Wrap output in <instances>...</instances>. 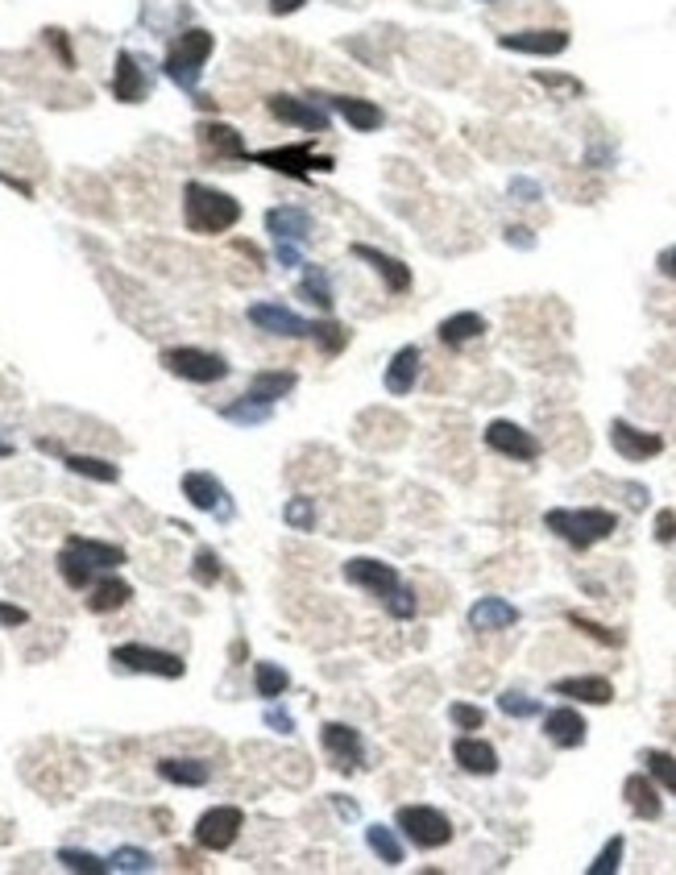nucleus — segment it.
I'll use <instances>...</instances> for the list:
<instances>
[{"label": "nucleus", "mask_w": 676, "mask_h": 875, "mask_svg": "<svg viewBox=\"0 0 676 875\" xmlns=\"http://www.w3.org/2000/svg\"><path fill=\"white\" fill-rule=\"evenodd\" d=\"M544 527L556 540H565L573 552H589L618 531V515L606 511V506H552L544 515Z\"/></svg>", "instance_id": "f257e3e1"}, {"label": "nucleus", "mask_w": 676, "mask_h": 875, "mask_svg": "<svg viewBox=\"0 0 676 875\" xmlns=\"http://www.w3.org/2000/svg\"><path fill=\"white\" fill-rule=\"evenodd\" d=\"M183 220H187L191 233L220 237V233H229L233 224L241 220V204L233 200L229 191H220V187L187 183V187H183Z\"/></svg>", "instance_id": "f03ea898"}, {"label": "nucleus", "mask_w": 676, "mask_h": 875, "mask_svg": "<svg viewBox=\"0 0 676 875\" xmlns=\"http://www.w3.org/2000/svg\"><path fill=\"white\" fill-rule=\"evenodd\" d=\"M266 233L274 237V258H278V266H287V270H299V266H307L303 262V245L312 241V216H307L303 208H295V204H283V208H270L266 212Z\"/></svg>", "instance_id": "7ed1b4c3"}, {"label": "nucleus", "mask_w": 676, "mask_h": 875, "mask_svg": "<svg viewBox=\"0 0 676 875\" xmlns=\"http://www.w3.org/2000/svg\"><path fill=\"white\" fill-rule=\"evenodd\" d=\"M212 50H216V38H212L208 30H183V34L171 42V50H166L162 71L171 75L183 92H195V88H200L204 63L212 59Z\"/></svg>", "instance_id": "20e7f679"}, {"label": "nucleus", "mask_w": 676, "mask_h": 875, "mask_svg": "<svg viewBox=\"0 0 676 875\" xmlns=\"http://www.w3.org/2000/svg\"><path fill=\"white\" fill-rule=\"evenodd\" d=\"M394 826H399L407 834V842H415L419 851H440V846L453 842V822L432 805H403L394 813Z\"/></svg>", "instance_id": "39448f33"}, {"label": "nucleus", "mask_w": 676, "mask_h": 875, "mask_svg": "<svg viewBox=\"0 0 676 875\" xmlns=\"http://www.w3.org/2000/svg\"><path fill=\"white\" fill-rule=\"evenodd\" d=\"M162 365H166V370H171L175 378L195 382V386H212V382H224V378H229V361H224L220 353L191 349V345L166 349V353H162Z\"/></svg>", "instance_id": "423d86ee"}, {"label": "nucleus", "mask_w": 676, "mask_h": 875, "mask_svg": "<svg viewBox=\"0 0 676 875\" xmlns=\"http://www.w3.org/2000/svg\"><path fill=\"white\" fill-rule=\"evenodd\" d=\"M245 162H258V166H270L278 175H291V179H307L312 171H332L336 158L332 154H316L312 146H274V150H258L249 154Z\"/></svg>", "instance_id": "0eeeda50"}, {"label": "nucleus", "mask_w": 676, "mask_h": 875, "mask_svg": "<svg viewBox=\"0 0 676 875\" xmlns=\"http://www.w3.org/2000/svg\"><path fill=\"white\" fill-rule=\"evenodd\" d=\"M112 664L125 672H142V676H162V681H179L187 672V664L175 652H158V647L146 643H121L112 647Z\"/></svg>", "instance_id": "6e6552de"}, {"label": "nucleus", "mask_w": 676, "mask_h": 875, "mask_svg": "<svg viewBox=\"0 0 676 875\" xmlns=\"http://www.w3.org/2000/svg\"><path fill=\"white\" fill-rule=\"evenodd\" d=\"M266 108H270L274 121L295 125V129H303V133H328V129H332V117H328V108L320 104V96H307V100H303V96L278 92V96L266 100Z\"/></svg>", "instance_id": "1a4fd4ad"}, {"label": "nucleus", "mask_w": 676, "mask_h": 875, "mask_svg": "<svg viewBox=\"0 0 676 875\" xmlns=\"http://www.w3.org/2000/svg\"><path fill=\"white\" fill-rule=\"evenodd\" d=\"M345 581L357 585V589H370V594H374L382 606L403 589L399 569H394V564H386V560H374V556H353V560H345Z\"/></svg>", "instance_id": "9d476101"}, {"label": "nucleus", "mask_w": 676, "mask_h": 875, "mask_svg": "<svg viewBox=\"0 0 676 875\" xmlns=\"http://www.w3.org/2000/svg\"><path fill=\"white\" fill-rule=\"evenodd\" d=\"M482 440H486L490 453H498V457H506V461H519V465L540 461V440H535L527 428H519V423H511V419L486 423Z\"/></svg>", "instance_id": "9b49d317"}, {"label": "nucleus", "mask_w": 676, "mask_h": 875, "mask_svg": "<svg viewBox=\"0 0 676 875\" xmlns=\"http://www.w3.org/2000/svg\"><path fill=\"white\" fill-rule=\"evenodd\" d=\"M241 830H245V813L237 805H212L208 813H200V822H195V842H200L204 851H229Z\"/></svg>", "instance_id": "f8f14e48"}, {"label": "nucleus", "mask_w": 676, "mask_h": 875, "mask_svg": "<svg viewBox=\"0 0 676 875\" xmlns=\"http://www.w3.org/2000/svg\"><path fill=\"white\" fill-rule=\"evenodd\" d=\"M249 324L258 328V332H266V336H287V341H303V336H312V320H303L299 312H291V307H283V303H249Z\"/></svg>", "instance_id": "ddd939ff"}, {"label": "nucleus", "mask_w": 676, "mask_h": 875, "mask_svg": "<svg viewBox=\"0 0 676 875\" xmlns=\"http://www.w3.org/2000/svg\"><path fill=\"white\" fill-rule=\"evenodd\" d=\"M183 498L195 506V511H208V515H216V519H233V502H229V490H224L212 473H204V469H191V473H183Z\"/></svg>", "instance_id": "4468645a"}, {"label": "nucleus", "mask_w": 676, "mask_h": 875, "mask_svg": "<svg viewBox=\"0 0 676 875\" xmlns=\"http://www.w3.org/2000/svg\"><path fill=\"white\" fill-rule=\"evenodd\" d=\"M610 444H614V453L623 457V461H652V457H660L664 453V436L660 432H643V428H635V423H627V419H614L610 423Z\"/></svg>", "instance_id": "2eb2a0df"}, {"label": "nucleus", "mask_w": 676, "mask_h": 875, "mask_svg": "<svg viewBox=\"0 0 676 875\" xmlns=\"http://www.w3.org/2000/svg\"><path fill=\"white\" fill-rule=\"evenodd\" d=\"M353 258L370 266V270L382 278V287H386L390 295H407V291H411V266H407V262L390 258V253H382V249H374V245H365V241L353 245Z\"/></svg>", "instance_id": "dca6fc26"}, {"label": "nucleus", "mask_w": 676, "mask_h": 875, "mask_svg": "<svg viewBox=\"0 0 676 875\" xmlns=\"http://www.w3.org/2000/svg\"><path fill=\"white\" fill-rule=\"evenodd\" d=\"M320 743H324V751L336 759V772L361 768V759H365L361 730H353V726H345V722H328V726L320 730Z\"/></svg>", "instance_id": "f3484780"}, {"label": "nucleus", "mask_w": 676, "mask_h": 875, "mask_svg": "<svg viewBox=\"0 0 676 875\" xmlns=\"http://www.w3.org/2000/svg\"><path fill=\"white\" fill-rule=\"evenodd\" d=\"M498 46L515 50V54H540V59H552V54L569 50V30H519V34H502Z\"/></svg>", "instance_id": "a211bd4d"}, {"label": "nucleus", "mask_w": 676, "mask_h": 875, "mask_svg": "<svg viewBox=\"0 0 676 875\" xmlns=\"http://www.w3.org/2000/svg\"><path fill=\"white\" fill-rule=\"evenodd\" d=\"M324 100H328V108L336 112V117H345V125L353 133H378L386 125V112L365 96H324Z\"/></svg>", "instance_id": "6ab92c4d"}, {"label": "nucleus", "mask_w": 676, "mask_h": 875, "mask_svg": "<svg viewBox=\"0 0 676 875\" xmlns=\"http://www.w3.org/2000/svg\"><path fill=\"white\" fill-rule=\"evenodd\" d=\"M112 96H117L121 104H142L150 96V79H146L142 63H137L129 50H121L117 67H112Z\"/></svg>", "instance_id": "aec40b11"}, {"label": "nucleus", "mask_w": 676, "mask_h": 875, "mask_svg": "<svg viewBox=\"0 0 676 875\" xmlns=\"http://www.w3.org/2000/svg\"><path fill=\"white\" fill-rule=\"evenodd\" d=\"M544 735H548V743L560 747V751H577V747H585L589 726H585V718H581L577 710L560 705V710H552V714L544 718Z\"/></svg>", "instance_id": "412c9836"}, {"label": "nucleus", "mask_w": 676, "mask_h": 875, "mask_svg": "<svg viewBox=\"0 0 676 875\" xmlns=\"http://www.w3.org/2000/svg\"><path fill=\"white\" fill-rule=\"evenodd\" d=\"M453 759L461 764V772H469V776H494L498 772V751L486 739H477V735H457L453 739Z\"/></svg>", "instance_id": "4be33fe9"}, {"label": "nucleus", "mask_w": 676, "mask_h": 875, "mask_svg": "<svg viewBox=\"0 0 676 875\" xmlns=\"http://www.w3.org/2000/svg\"><path fill=\"white\" fill-rule=\"evenodd\" d=\"M519 623V606L506 598H477L469 606V627L473 631H511Z\"/></svg>", "instance_id": "5701e85b"}, {"label": "nucleus", "mask_w": 676, "mask_h": 875, "mask_svg": "<svg viewBox=\"0 0 676 875\" xmlns=\"http://www.w3.org/2000/svg\"><path fill=\"white\" fill-rule=\"evenodd\" d=\"M552 693L581 701V705H610L614 701V685L606 681V676H565V681L552 685Z\"/></svg>", "instance_id": "b1692460"}, {"label": "nucleus", "mask_w": 676, "mask_h": 875, "mask_svg": "<svg viewBox=\"0 0 676 875\" xmlns=\"http://www.w3.org/2000/svg\"><path fill=\"white\" fill-rule=\"evenodd\" d=\"M419 365H424V357H419V345H403L399 353L390 357V365H386V390L394 394V399H403V394L415 390Z\"/></svg>", "instance_id": "393cba45"}, {"label": "nucleus", "mask_w": 676, "mask_h": 875, "mask_svg": "<svg viewBox=\"0 0 676 875\" xmlns=\"http://www.w3.org/2000/svg\"><path fill=\"white\" fill-rule=\"evenodd\" d=\"M200 146L208 150V154H216V158H237V162H245L249 158V150H245V141H241V133L233 129V125H220V121H204L200 129Z\"/></svg>", "instance_id": "a878e982"}, {"label": "nucleus", "mask_w": 676, "mask_h": 875, "mask_svg": "<svg viewBox=\"0 0 676 875\" xmlns=\"http://www.w3.org/2000/svg\"><path fill=\"white\" fill-rule=\"evenodd\" d=\"M299 386V374L295 370H262V374H253L249 378V399H258V403H266V407H274L278 399H287V394Z\"/></svg>", "instance_id": "bb28decb"}, {"label": "nucleus", "mask_w": 676, "mask_h": 875, "mask_svg": "<svg viewBox=\"0 0 676 875\" xmlns=\"http://www.w3.org/2000/svg\"><path fill=\"white\" fill-rule=\"evenodd\" d=\"M623 797H627V809H631L635 817H643V822H656V817L664 813V801H660V793H656V780H652V776H627Z\"/></svg>", "instance_id": "cd10ccee"}, {"label": "nucleus", "mask_w": 676, "mask_h": 875, "mask_svg": "<svg viewBox=\"0 0 676 875\" xmlns=\"http://www.w3.org/2000/svg\"><path fill=\"white\" fill-rule=\"evenodd\" d=\"M486 328H490V324L477 316V312H457V316L440 320L436 336H440V345H448V349H465L469 341H477V336H486Z\"/></svg>", "instance_id": "c85d7f7f"}, {"label": "nucleus", "mask_w": 676, "mask_h": 875, "mask_svg": "<svg viewBox=\"0 0 676 875\" xmlns=\"http://www.w3.org/2000/svg\"><path fill=\"white\" fill-rule=\"evenodd\" d=\"M67 548H75L96 573H112V569H121V564H125V548L104 544V540H88V535H71Z\"/></svg>", "instance_id": "c756f323"}, {"label": "nucleus", "mask_w": 676, "mask_h": 875, "mask_svg": "<svg viewBox=\"0 0 676 875\" xmlns=\"http://www.w3.org/2000/svg\"><path fill=\"white\" fill-rule=\"evenodd\" d=\"M158 776L166 784H183V788H204L212 780V768L204 759H158Z\"/></svg>", "instance_id": "7c9ffc66"}, {"label": "nucleus", "mask_w": 676, "mask_h": 875, "mask_svg": "<svg viewBox=\"0 0 676 875\" xmlns=\"http://www.w3.org/2000/svg\"><path fill=\"white\" fill-rule=\"evenodd\" d=\"M129 598H133V585H129V581H121V577H104V581L92 585L88 610H92V614H108V610L129 606Z\"/></svg>", "instance_id": "2f4dec72"}, {"label": "nucleus", "mask_w": 676, "mask_h": 875, "mask_svg": "<svg viewBox=\"0 0 676 875\" xmlns=\"http://www.w3.org/2000/svg\"><path fill=\"white\" fill-rule=\"evenodd\" d=\"M303 303H312L316 312H332V278L324 266H307L303 278H299V291H295Z\"/></svg>", "instance_id": "473e14b6"}, {"label": "nucleus", "mask_w": 676, "mask_h": 875, "mask_svg": "<svg viewBox=\"0 0 676 875\" xmlns=\"http://www.w3.org/2000/svg\"><path fill=\"white\" fill-rule=\"evenodd\" d=\"M63 465H67L71 473H79V477H88V482H100V486H112V482H121V469L112 465V461H104V457H83V453H67V457H63Z\"/></svg>", "instance_id": "72a5a7b5"}, {"label": "nucleus", "mask_w": 676, "mask_h": 875, "mask_svg": "<svg viewBox=\"0 0 676 875\" xmlns=\"http://www.w3.org/2000/svg\"><path fill=\"white\" fill-rule=\"evenodd\" d=\"M253 685H258V697L274 701V697H283L291 689V676H287V668L262 660V664H253Z\"/></svg>", "instance_id": "f704fd0d"}, {"label": "nucleus", "mask_w": 676, "mask_h": 875, "mask_svg": "<svg viewBox=\"0 0 676 875\" xmlns=\"http://www.w3.org/2000/svg\"><path fill=\"white\" fill-rule=\"evenodd\" d=\"M365 842H370V851H374L386 867H399V863H403V842L394 838V830H386V826H370V830H365Z\"/></svg>", "instance_id": "c9c22d12"}, {"label": "nucleus", "mask_w": 676, "mask_h": 875, "mask_svg": "<svg viewBox=\"0 0 676 875\" xmlns=\"http://www.w3.org/2000/svg\"><path fill=\"white\" fill-rule=\"evenodd\" d=\"M59 573H63V581H67L71 589H88L92 577H96V569H92V564L83 560L75 548H63V552H59Z\"/></svg>", "instance_id": "e433bc0d"}, {"label": "nucleus", "mask_w": 676, "mask_h": 875, "mask_svg": "<svg viewBox=\"0 0 676 875\" xmlns=\"http://www.w3.org/2000/svg\"><path fill=\"white\" fill-rule=\"evenodd\" d=\"M270 411L274 407H266V403H258V399H249V394H241L237 403H229L220 415L229 419V423H245V428H253V423H266L270 419Z\"/></svg>", "instance_id": "4c0bfd02"}, {"label": "nucleus", "mask_w": 676, "mask_h": 875, "mask_svg": "<svg viewBox=\"0 0 676 875\" xmlns=\"http://www.w3.org/2000/svg\"><path fill=\"white\" fill-rule=\"evenodd\" d=\"M643 768L656 784H664L668 793L676 797V759L668 751H643Z\"/></svg>", "instance_id": "58836bf2"}, {"label": "nucleus", "mask_w": 676, "mask_h": 875, "mask_svg": "<svg viewBox=\"0 0 676 875\" xmlns=\"http://www.w3.org/2000/svg\"><path fill=\"white\" fill-rule=\"evenodd\" d=\"M59 863H63L67 871H79V875H104V871H112L108 859H100V855H92V851H75V846H63Z\"/></svg>", "instance_id": "ea45409f"}, {"label": "nucleus", "mask_w": 676, "mask_h": 875, "mask_svg": "<svg viewBox=\"0 0 676 875\" xmlns=\"http://www.w3.org/2000/svg\"><path fill=\"white\" fill-rule=\"evenodd\" d=\"M623 851H627V838H623V834L606 838V846L598 851V859L589 863V875H614V871H618V863H623Z\"/></svg>", "instance_id": "a19ab883"}, {"label": "nucleus", "mask_w": 676, "mask_h": 875, "mask_svg": "<svg viewBox=\"0 0 676 875\" xmlns=\"http://www.w3.org/2000/svg\"><path fill=\"white\" fill-rule=\"evenodd\" d=\"M312 341L320 345V353H328V357H336L345 345H349V332L341 328V324H332V320H320L316 328H312Z\"/></svg>", "instance_id": "79ce46f5"}, {"label": "nucleus", "mask_w": 676, "mask_h": 875, "mask_svg": "<svg viewBox=\"0 0 676 875\" xmlns=\"http://www.w3.org/2000/svg\"><path fill=\"white\" fill-rule=\"evenodd\" d=\"M108 867H112V871H125V875H137V871H150L154 859H150L146 851H137V846H121V851L108 855Z\"/></svg>", "instance_id": "37998d69"}, {"label": "nucleus", "mask_w": 676, "mask_h": 875, "mask_svg": "<svg viewBox=\"0 0 676 875\" xmlns=\"http://www.w3.org/2000/svg\"><path fill=\"white\" fill-rule=\"evenodd\" d=\"M498 710H502L506 718H535V714H540V701L527 697V693H519V689H506V693L498 697Z\"/></svg>", "instance_id": "c03bdc74"}, {"label": "nucleus", "mask_w": 676, "mask_h": 875, "mask_svg": "<svg viewBox=\"0 0 676 875\" xmlns=\"http://www.w3.org/2000/svg\"><path fill=\"white\" fill-rule=\"evenodd\" d=\"M283 519H287L291 531H312L316 527V502L312 498H291L283 506Z\"/></svg>", "instance_id": "a18cd8bd"}, {"label": "nucleus", "mask_w": 676, "mask_h": 875, "mask_svg": "<svg viewBox=\"0 0 676 875\" xmlns=\"http://www.w3.org/2000/svg\"><path fill=\"white\" fill-rule=\"evenodd\" d=\"M569 623L581 631V635H589V639H598L602 647H623V635L618 631H610V627H602V623H594V618H585V614H569Z\"/></svg>", "instance_id": "49530a36"}, {"label": "nucleus", "mask_w": 676, "mask_h": 875, "mask_svg": "<svg viewBox=\"0 0 676 875\" xmlns=\"http://www.w3.org/2000/svg\"><path fill=\"white\" fill-rule=\"evenodd\" d=\"M448 718H453L457 730H482L486 726V710H482V705H469V701H453V705H448Z\"/></svg>", "instance_id": "de8ad7c7"}, {"label": "nucleus", "mask_w": 676, "mask_h": 875, "mask_svg": "<svg viewBox=\"0 0 676 875\" xmlns=\"http://www.w3.org/2000/svg\"><path fill=\"white\" fill-rule=\"evenodd\" d=\"M220 573H224V569H220V556H216L212 548L195 552V564H191V577H195V581H200V585H216Z\"/></svg>", "instance_id": "09e8293b"}, {"label": "nucleus", "mask_w": 676, "mask_h": 875, "mask_svg": "<svg viewBox=\"0 0 676 875\" xmlns=\"http://www.w3.org/2000/svg\"><path fill=\"white\" fill-rule=\"evenodd\" d=\"M535 83H544L552 92H569V96H581V83L569 79V75H548V71H535Z\"/></svg>", "instance_id": "8fccbe9b"}, {"label": "nucleus", "mask_w": 676, "mask_h": 875, "mask_svg": "<svg viewBox=\"0 0 676 875\" xmlns=\"http://www.w3.org/2000/svg\"><path fill=\"white\" fill-rule=\"evenodd\" d=\"M386 610H390L394 618H411V614H415V594H411V589L403 585V589H399V594H394V598L386 602Z\"/></svg>", "instance_id": "3c124183"}, {"label": "nucleus", "mask_w": 676, "mask_h": 875, "mask_svg": "<svg viewBox=\"0 0 676 875\" xmlns=\"http://www.w3.org/2000/svg\"><path fill=\"white\" fill-rule=\"evenodd\" d=\"M656 544H676V511L656 515Z\"/></svg>", "instance_id": "603ef678"}, {"label": "nucleus", "mask_w": 676, "mask_h": 875, "mask_svg": "<svg viewBox=\"0 0 676 875\" xmlns=\"http://www.w3.org/2000/svg\"><path fill=\"white\" fill-rule=\"evenodd\" d=\"M46 42L54 46V54L63 59V67H75V54H71V42H67V34L63 30H46Z\"/></svg>", "instance_id": "864d4df0"}, {"label": "nucleus", "mask_w": 676, "mask_h": 875, "mask_svg": "<svg viewBox=\"0 0 676 875\" xmlns=\"http://www.w3.org/2000/svg\"><path fill=\"white\" fill-rule=\"evenodd\" d=\"M25 623H30V614H25L21 606L0 602V627H25Z\"/></svg>", "instance_id": "5fc2aeb1"}, {"label": "nucleus", "mask_w": 676, "mask_h": 875, "mask_svg": "<svg viewBox=\"0 0 676 875\" xmlns=\"http://www.w3.org/2000/svg\"><path fill=\"white\" fill-rule=\"evenodd\" d=\"M266 726L274 730V735H291V730H295V718L283 714V710H274V705H270V710H266Z\"/></svg>", "instance_id": "6e6d98bb"}, {"label": "nucleus", "mask_w": 676, "mask_h": 875, "mask_svg": "<svg viewBox=\"0 0 676 875\" xmlns=\"http://www.w3.org/2000/svg\"><path fill=\"white\" fill-rule=\"evenodd\" d=\"M511 195H515L519 204H535V200H540V183H531V179H515V183H511Z\"/></svg>", "instance_id": "4d7b16f0"}, {"label": "nucleus", "mask_w": 676, "mask_h": 875, "mask_svg": "<svg viewBox=\"0 0 676 875\" xmlns=\"http://www.w3.org/2000/svg\"><path fill=\"white\" fill-rule=\"evenodd\" d=\"M656 266H660V274H664V278H672V282H676V245H668V249L660 253V258H656Z\"/></svg>", "instance_id": "13d9d810"}, {"label": "nucleus", "mask_w": 676, "mask_h": 875, "mask_svg": "<svg viewBox=\"0 0 676 875\" xmlns=\"http://www.w3.org/2000/svg\"><path fill=\"white\" fill-rule=\"evenodd\" d=\"M307 5V0H270V13L274 17H287V13H299Z\"/></svg>", "instance_id": "bf43d9fd"}, {"label": "nucleus", "mask_w": 676, "mask_h": 875, "mask_svg": "<svg viewBox=\"0 0 676 875\" xmlns=\"http://www.w3.org/2000/svg\"><path fill=\"white\" fill-rule=\"evenodd\" d=\"M506 241H511V245H523V249L535 245V237H531L527 229H519V224H515V229H506Z\"/></svg>", "instance_id": "052dcab7"}, {"label": "nucleus", "mask_w": 676, "mask_h": 875, "mask_svg": "<svg viewBox=\"0 0 676 875\" xmlns=\"http://www.w3.org/2000/svg\"><path fill=\"white\" fill-rule=\"evenodd\" d=\"M627 494H631V506L639 511V506H647V490L643 486H627Z\"/></svg>", "instance_id": "680f3d73"}, {"label": "nucleus", "mask_w": 676, "mask_h": 875, "mask_svg": "<svg viewBox=\"0 0 676 875\" xmlns=\"http://www.w3.org/2000/svg\"><path fill=\"white\" fill-rule=\"evenodd\" d=\"M336 809H341V817H357V805H349L345 797H336Z\"/></svg>", "instance_id": "e2e57ef3"}, {"label": "nucleus", "mask_w": 676, "mask_h": 875, "mask_svg": "<svg viewBox=\"0 0 676 875\" xmlns=\"http://www.w3.org/2000/svg\"><path fill=\"white\" fill-rule=\"evenodd\" d=\"M5 457H13V444H5V440H0V461H5Z\"/></svg>", "instance_id": "0e129e2a"}, {"label": "nucleus", "mask_w": 676, "mask_h": 875, "mask_svg": "<svg viewBox=\"0 0 676 875\" xmlns=\"http://www.w3.org/2000/svg\"><path fill=\"white\" fill-rule=\"evenodd\" d=\"M482 5H494V0H482Z\"/></svg>", "instance_id": "69168bd1"}]
</instances>
